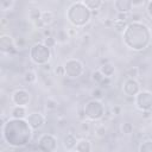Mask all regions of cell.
Listing matches in <instances>:
<instances>
[{
    "mask_svg": "<svg viewBox=\"0 0 152 152\" xmlns=\"http://www.w3.org/2000/svg\"><path fill=\"white\" fill-rule=\"evenodd\" d=\"M2 139L13 147L26 146L32 138V128L26 119L10 118L2 124Z\"/></svg>",
    "mask_w": 152,
    "mask_h": 152,
    "instance_id": "1",
    "label": "cell"
},
{
    "mask_svg": "<svg viewBox=\"0 0 152 152\" xmlns=\"http://www.w3.org/2000/svg\"><path fill=\"white\" fill-rule=\"evenodd\" d=\"M151 30L142 21H131L122 33V42L126 48L133 51H142L151 43Z\"/></svg>",
    "mask_w": 152,
    "mask_h": 152,
    "instance_id": "2",
    "label": "cell"
},
{
    "mask_svg": "<svg viewBox=\"0 0 152 152\" xmlns=\"http://www.w3.org/2000/svg\"><path fill=\"white\" fill-rule=\"evenodd\" d=\"M93 17V12L84 5L83 1H76L69 5L66 10V19L71 26L78 28L84 27Z\"/></svg>",
    "mask_w": 152,
    "mask_h": 152,
    "instance_id": "3",
    "label": "cell"
},
{
    "mask_svg": "<svg viewBox=\"0 0 152 152\" xmlns=\"http://www.w3.org/2000/svg\"><path fill=\"white\" fill-rule=\"evenodd\" d=\"M28 55H30L31 62L39 66L46 63H50V59H51V50L48 46H45L43 43L32 44V46L30 48Z\"/></svg>",
    "mask_w": 152,
    "mask_h": 152,
    "instance_id": "4",
    "label": "cell"
},
{
    "mask_svg": "<svg viewBox=\"0 0 152 152\" xmlns=\"http://www.w3.org/2000/svg\"><path fill=\"white\" fill-rule=\"evenodd\" d=\"M83 113L86 115V119L89 121H99L104 118L106 115V107L100 100H89L84 107H83Z\"/></svg>",
    "mask_w": 152,
    "mask_h": 152,
    "instance_id": "5",
    "label": "cell"
},
{
    "mask_svg": "<svg viewBox=\"0 0 152 152\" xmlns=\"http://www.w3.org/2000/svg\"><path fill=\"white\" fill-rule=\"evenodd\" d=\"M65 76L69 78H78L84 72V64L77 58H69L64 62Z\"/></svg>",
    "mask_w": 152,
    "mask_h": 152,
    "instance_id": "6",
    "label": "cell"
},
{
    "mask_svg": "<svg viewBox=\"0 0 152 152\" xmlns=\"http://www.w3.org/2000/svg\"><path fill=\"white\" fill-rule=\"evenodd\" d=\"M37 147L40 152H56L58 148L57 138L53 134L45 133L39 137L37 141Z\"/></svg>",
    "mask_w": 152,
    "mask_h": 152,
    "instance_id": "7",
    "label": "cell"
},
{
    "mask_svg": "<svg viewBox=\"0 0 152 152\" xmlns=\"http://www.w3.org/2000/svg\"><path fill=\"white\" fill-rule=\"evenodd\" d=\"M134 104L141 112H151L152 110V91L140 90L139 94L134 97Z\"/></svg>",
    "mask_w": 152,
    "mask_h": 152,
    "instance_id": "8",
    "label": "cell"
},
{
    "mask_svg": "<svg viewBox=\"0 0 152 152\" xmlns=\"http://www.w3.org/2000/svg\"><path fill=\"white\" fill-rule=\"evenodd\" d=\"M11 100L14 106L26 107V106H28V103L31 101V93L24 88H19L12 93Z\"/></svg>",
    "mask_w": 152,
    "mask_h": 152,
    "instance_id": "9",
    "label": "cell"
},
{
    "mask_svg": "<svg viewBox=\"0 0 152 152\" xmlns=\"http://www.w3.org/2000/svg\"><path fill=\"white\" fill-rule=\"evenodd\" d=\"M140 84L134 78H126L122 83V91L126 96L135 97L140 91Z\"/></svg>",
    "mask_w": 152,
    "mask_h": 152,
    "instance_id": "10",
    "label": "cell"
},
{
    "mask_svg": "<svg viewBox=\"0 0 152 152\" xmlns=\"http://www.w3.org/2000/svg\"><path fill=\"white\" fill-rule=\"evenodd\" d=\"M26 121L28 122V125L32 128V131H36V129H40L45 125L46 119L40 112H32L26 118Z\"/></svg>",
    "mask_w": 152,
    "mask_h": 152,
    "instance_id": "11",
    "label": "cell"
},
{
    "mask_svg": "<svg viewBox=\"0 0 152 152\" xmlns=\"http://www.w3.org/2000/svg\"><path fill=\"white\" fill-rule=\"evenodd\" d=\"M0 50L4 53H11L15 51V43L12 36L10 34H1L0 36Z\"/></svg>",
    "mask_w": 152,
    "mask_h": 152,
    "instance_id": "12",
    "label": "cell"
},
{
    "mask_svg": "<svg viewBox=\"0 0 152 152\" xmlns=\"http://www.w3.org/2000/svg\"><path fill=\"white\" fill-rule=\"evenodd\" d=\"M113 6L116 13H131L133 10V2L129 0H115Z\"/></svg>",
    "mask_w": 152,
    "mask_h": 152,
    "instance_id": "13",
    "label": "cell"
},
{
    "mask_svg": "<svg viewBox=\"0 0 152 152\" xmlns=\"http://www.w3.org/2000/svg\"><path fill=\"white\" fill-rule=\"evenodd\" d=\"M77 141L78 139L76 138V135L74 133H66L64 137H63V147L66 150V151H70V150H75L76 145H77Z\"/></svg>",
    "mask_w": 152,
    "mask_h": 152,
    "instance_id": "14",
    "label": "cell"
},
{
    "mask_svg": "<svg viewBox=\"0 0 152 152\" xmlns=\"http://www.w3.org/2000/svg\"><path fill=\"white\" fill-rule=\"evenodd\" d=\"M30 113H27L26 107L21 106H13L10 110V115L12 119H26Z\"/></svg>",
    "mask_w": 152,
    "mask_h": 152,
    "instance_id": "15",
    "label": "cell"
},
{
    "mask_svg": "<svg viewBox=\"0 0 152 152\" xmlns=\"http://www.w3.org/2000/svg\"><path fill=\"white\" fill-rule=\"evenodd\" d=\"M76 152H91V142L87 138H81L75 147Z\"/></svg>",
    "mask_w": 152,
    "mask_h": 152,
    "instance_id": "16",
    "label": "cell"
},
{
    "mask_svg": "<svg viewBox=\"0 0 152 152\" xmlns=\"http://www.w3.org/2000/svg\"><path fill=\"white\" fill-rule=\"evenodd\" d=\"M42 23L44 24L45 27H49L50 25H52V23L55 21V12L51 10H45L42 13V18H40Z\"/></svg>",
    "mask_w": 152,
    "mask_h": 152,
    "instance_id": "17",
    "label": "cell"
},
{
    "mask_svg": "<svg viewBox=\"0 0 152 152\" xmlns=\"http://www.w3.org/2000/svg\"><path fill=\"white\" fill-rule=\"evenodd\" d=\"M99 70L102 72V75L104 77H108V78H112V76H114V74H115V66H114V64H112L109 62L103 63L99 68Z\"/></svg>",
    "mask_w": 152,
    "mask_h": 152,
    "instance_id": "18",
    "label": "cell"
},
{
    "mask_svg": "<svg viewBox=\"0 0 152 152\" xmlns=\"http://www.w3.org/2000/svg\"><path fill=\"white\" fill-rule=\"evenodd\" d=\"M93 132H94V135H95L96 138L102 139V138H104V137L107 135L108 129H107V127H106L104 124L97 122V124L94 125V127H93Z\"/></svg>",
    "mask_w": 152,
    "mask_h": 152,
    "instance_id": "19",
    "label": "cell"
},
{
    "mask_svg": "<svg viewBox=\"0 0 152 152\" xmlns=\"http://www.w3.org/2000/svg\"><path fill=\"white\" fill-rule=\"evenodd\" d=\"M42 13H43V11H42L40 8H38V7H32V8H30L28 12H27V18H28V20L33 24V23L40 20Z\"/></svg>",
    "mask_w": 152,
    "mask_h": 152,
    "instance_id": "20",
    "label": "cell"
},
{
    "mask_svg": "<svg viewBox=\"0 0 152 152\" xmlns=\"http://www.w3.org/2000/svg\"><path fill=\"white\" fill-rule=\"evenodd\" d=\"M44 106H45V109L48 112H55L59 108V102L55 97H48L44 102Z\"/></svg>",
    "mask_w": 152,
    "mask_h": 152,
    "instance_id": "21",
    "label": "cell"
},
{
    "mask_svg": "<svg viewBox=\"0 0 152 152\" xmlns=\"http://www.w3.org/2000/svg\"><path fill=\"white\" fill-rule=\"evenodd\" d=\"M83 2H84V5H86L91 12L99 11V10L101 8V6L104 4L102 0H83Z\"/></svg>",
    "mask_w": 152,
    "mask_h": 152,
    "instance_id": "22",
    "label": "cell"
},
{
    "mask_svg": "<svg viewBox=\"0 0 152 152\" xmlns=\"http://www.w3.org/2000/svg\"><path fill=\"white\" fill-rule=\"evenodd\" d=\"M90 40H91V36L89 33H82L76 38V42H77L78 46H81V48L88 46L90 44Z\"/></svg>",
    "mask_w": 152,
    "mask_h": 152,
    "instance_id": "23",
    "label": "cell"
},
{
    "mask_svg": "<svg viewBox=\"0 0 152 152\" xmlns=\"http://www.w3.org/2000/svg\"><path fill=\"white\" fill-rule=\"evenodd\" d=\"M23 78H24V81H25L26 83L32 84V83H34V82L37 81V72H36L34 70H32V69H28V70H26V71L24 72Z\"/></svg>",
    "mask_w": 152,
    "mask_h": 152,
    "instance_id": "24",
    "label": "cell"
},
{
    "mask_svg": "<svg viewBox=\"0 0 152 152\" xmlns=\"http://www.w3.org/2000/svg\"><path fill=\"white\" fill-rule=\"evenodd\" d=\"M78 129L82 134H89L93 131V126H91V121L89 120H81Z\"/></svg>",
    "mask_w": 152,
    "mask_h": 152,
    "instance_id": "25",
    "label": "cell"
},
{
    "mask_svg": "<svg viewBox=\"0 0 152 152\" xmlns=\"http://www.w3.org/2000/svg\"><path fill=\"white\" fill-rule=\"evenodd\" d=\"M127 25H128L127 21H122V20H115V19H113V25H112V27H113L116 32L124 33L125 30L127 28Z\"/></svg>",
    "mask_w": 152,
    "mask_h": 152,
    "instance_id": "26",
    "label": "cell"
},
{
    "mask_svg": "<svg viewBox=\"0 0 152 152\" xmlns=\"http://www.w3.org/2000/svg\"><path fill=\"white\" fill-rule=\"evenodd\" d=\"M56 39H57V43H59V44H65L68 40H69V34H68V32H66V30H64V28H61V30H58L57 31V34H56V37H55Z\"/></svg>",
    "mask_w": 152,
    "mask_h": 152,
    "instance_id": "27",
    "label": "cell"
},
{
    "mask_svg": "<svg viewBox=\"0 0 152 152\" xmlns=\"http://www.w3.org/2000/svg\"><path fill=\"white\" fill-rule=\"evenodd\" d=\"M103 78H104V76L102 75V72H101L99 69L93 70L91 74H90V80H91V82H93L94 84H96V86H99V84L102 82Z\"/></svg>",
    "mask_w": 152,
    "mask_h": 152,
    "instance_id": "28",
    "label": "cell"
},
{
    "mask_svg": "<svg viewBox=\"0 0 152 152\" xmlns=\"http://www.w3.org/2000/svg\"><path fill=\"white\" fill-rule=\"evenodd\" d=\"M120 131H121V133H122L124 135H129V134L133 133L134 127H133V125H132L131 122L125 121V122L121 124V126H120Z\"/></svg>",
    "mask_w": 152,
    "mask_h": 152,
    "instance_id": "29",
    "label": "cell"
},
{
    "mask_svg": "<svg viewBox=\"0 0 152 152\" xmlns=\"http://www.w3.org/2000/svg\"><path fill=\"white\" fill-rule=\"evenodd\" d=\"M15 5L14 0H1L0 2V10L2 12H7V11H12L13 7Z\"/></svg>",
    "mask_w": 152,
    "mask_h": 152,
    "instance_id": "30",
    "label": "cell"
},
{
    "mask_svg": "<svg viewBox=\"0 0 152 152\" xmlns=\"http://www.w3.org/2000/svg\"><path fill=\"white\" fill-rule=\"evenodd\" d=\"M120 114H121V107L114 104V106L109 107L108 110H106V115H104V116H108V118H115V116H118V115H120Z\"/></svg>",
    "mask_w": 152,
    "mask_h": 152,
    "instance_id": "31",
    "label": "cell"
},
{
    "mask_svg": "<svg viewBox=\"0 0 152 152\" xmlns=\"http://www.w3.org/2000/svg\"><path fill=\"white\" fill-rule=\"evenodd\" d=\"M125 76H126V78H134V80H137V77L139 76V68L138 66H129V68H127V70L125 71Z\"/></svg>",
    "mask_w": 152,
    "mask_h": 152,
    "instance_id": "32",
    "label": "cell"
},
{
    "mask_svg": "<svg viewBox=\"0 0 152 152\" xmlns=\"http://www.w3.org/2000/svg\"><path fill=\"white\" fill-rule=\"evenodd\" d=\"M139 152H152V139H146L139 145Z\"/></svg>",
    "mask_w": 152,
    "mask_h": 152,
    "instance_id": "33",
    "label": "cell"
},
{
    "mask_svg": "<svg viewBox=\"0 0 152 152\" xmlns=\"http://www.w3.org/2000/svg\"><path fill=\"white\" fill-rule=\"evenodd\" d=\"M90 96H91V99H94V100H100V101H101V99L103 97V90H102L100 87H95L94 89H91Z\"/></svg>",
    "mask_w": 152,
    "mask_h": 152,
    "instance_id": "34",
    "label": "cell"
},
{
    "mask_svg": "<svg viewBox=\"0 0 152 152\" xmlns=\"http://www.w3.org/2000/svg\"><path fill=\"white\" fill-rule=\"evenodd\" d=\"M14 43H15V49H17V50H23V49L26 48L27 39L20 36V37H18L17 39H14Z\"/></svg>",
    "mask_w": 152,
    "mask_h": 152,
    "instance_id": "35",
    "label": "cell"
},
{
    "mask_svg": "<svg viewBox=\"0 0 152 152\" xmlns=\"http://www.w3.org/2000/svg\"><path fill=\"white\" fill-rule=\"evenodd\" d=\"M43 44H44L45 46H48L49 49H52V48H55V46L57 45V39H56L53 36L46 37V38L43 39Z\"/></svg>",
    "mask_w": 152,
    "mask_h": 152,
    "instance_id": "36",
    "label": "cell"
},
{
    "mask_svg": "<svg viewBox=\"0 0 152 152\" xmlns=\"http://www.w3.org/2000/svg\"><path fill=\"white\" fill-rule=\"evenodd\" d=\"M53 74H55L57 77H63V76H65L64 65H63V64H58V65L53 66Z\"/></svg>",
    "mask_w": 152,
    "mask_h": 152,
    "instance_id": "37",
    "label": "cell"
},
{
    "mask_svg": "<svg viewBox=\"0 0 152 152\" xmlns=\"http://www.w3.org/2000/svg\"><path fill=\"white\" fill-rule=\"evenodd\" d=\"M65 30H66V32H68V34H69L70 38H77V37H78V31H77L76 27L71 26V27H68V28H65Z\"/></svg>",
    "mask_w": 152,
    "mask_h": 152,
    "instance_id": "38",
    "label": "cell"
},
{
    "mask_svg": "<svg viewBox=\"0 0 152 152\" xmlns=\"http://www.w3.org/2000/svg\"><path fill=\"white\" fill-rule=\"evenodd\" d=\"M131 17V13H116L115 15V20H122V21H127Z\"/></svg>",
    "mask_w": 152,
    "mask_h": 152,
    "instance_id": "39",
    "label": "cell"
},
{
    "mask_svg": "<svg viewBox=\"0 0 152 152\" xmlns=\"http://www.w3.org/2000/svg\"><path fill=\"white\" fill-rule=\"evenodd\" d=\"M110 83H112V80L108 78V77H104V78L102 80V82L99 84V87H100L101 89H103V88H108V87L110 86Z\"/></svg>",
    "mask_w": 152,
    "mask_h": 152,
    "instance_id": "40",
    "label": "cell"
},
{
    "mask_svg": "<svg viewBox=\"0 0 152 152\" xmlns=\"http://www.w3.org/2000/svg\"><path fill=\"white\" fill-rule=\"evenodd\" d=\"M0 27H1V30H6L7 27H10V21L7 20V18L0 19Z\"/></svg>",
    "mask_w": 152,
    "mask_h": 152,
    "instance_id": "41",
    "label": "cell"
},
{
    "mask_svg": "<svg viewBox=\"0 0 152 152\" xmlns=\"http://www.w3.org/2000/svg\"><path fill=\"white\" fill-rule=\"evenodd\" d=\"M146 14L152 19V0L148 1L147 5H146Z\"/></svg>",
    "mask_w": 152,
    "mask_h": 152,
    "instance_id": "42",
    "label": "cell"
},
{
    "mask_svg": "<svg viewBox=\"0 0 152 152\" xmlns=\"http://www.w3.org/2000/svg\"><path fill=\"white\" fill-rule=\"evenodd\" d=\"M39 68H40V70H43V71H45V72H50V71L52 70L50 63H46V64H44V65H40Z\"/></svg>",
    "mask_w": 152,
    "mask_h": 152,
    "instance_id": "43",
    "label": "cell"
},
{
    "mask_svg": "<svg viewBox=\"0 0 152 152\" xmlns=\"http://www.w3.org/2000/svg\"><path fill=\"white\" fill-rule=\"evenodd\" d=\"M141 113H142V118H144V119H151L152 110H151V112H141Z\"/></svg>",
    "mask_w": 152,
    "mask_h": 152,
    "instance_id": "44",
    "label": "cell"
},
{
    "mask_svg": "<svg viewBox=\"0 0 152 152\" xmlns=\"http://www.w3.org/2000/svg\"><path fill=\"white\" fill-rule=\"evenodd\" d=\"M66 152H76V150H70V151H66Z\"/></svg>",
    "mask_w": 152,
    "mask_h": 152,
    "instance_id": "45",
    "label": "cell"
},
{
    "mask_svg": "<svg viewBox=\"0 0 152 152\" xmlns=\"http://www.w3.org/2000/svg\"><path fill=\"white\" fill-rule=\"evenodd\" d=\"M150 120H151V121H152V115H151V119H150Z\"/></svg>",
    "mask_w": 152,
    "mask_h": 152,
    "instance_id": "46",
    "label": "cell"
},
{
    "mask_svg": "<svg viewBox=\"0 0 152 152\" xmlns=\"http://www.w3.org/2000/svg\"><path fill=\"white\" fill-rule=\"evenodd\" d=\"M1 152H4V151H1Z\"/></svg>",
    "mask_w": 152,
    "mask_h": 152,
    "instance_id": "47",
    "label": "cell"
}]
</instances>
